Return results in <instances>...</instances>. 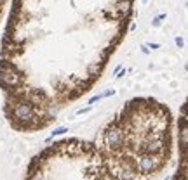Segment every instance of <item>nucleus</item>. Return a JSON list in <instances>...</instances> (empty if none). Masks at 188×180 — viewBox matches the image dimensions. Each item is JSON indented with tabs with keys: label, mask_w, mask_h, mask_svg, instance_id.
I'll return each mask as SVG.
<instances>
[{
	"label": "nucleus",
	"mask_w": 188,
	"mask_h": 180,
	"mask_svg": "<svg viewBox=\"0 0 188 180\" xmlns=\"http://www.w3.org/2000/svg\"><path fill=\"white\" fill-rule=\"evenodd\" d=\"M132 11L134 0H12L0 49L7 123L40 132L89 92Z\"/></svg>",
	"instance_id": "1"
},
{
	"label": "nucleus",
	"mask_w": 188,
	"mask_h": 180,
	"mask_svg": "<svg viewBox=\"0 0 188 180\" xmlns=\"http://www.w3.org/2000/svg\"><path fill=\"white\" fill-rule=\"evenodd\" d=\"M96 142L134 177L148 180L171 156L173 114L165 104L152 97H134L99 130Z\"/></svg>",
	"instance_id": "2"
},
{
	"label": "nucleus",
	"mask_w": 188,
	"mask_h": 180,
	"mask_svg": "<svg viewBox=\"0 0 188 180\" xmlns=\"http://www.w3.org/2000/svg\"><path fill=\"white\" fill-rule=\"evenodd\" d=\"M25 180H139L96 140L61 139L42 149Z\"/></svg>",
	"instance_id": "3"
},
{
	"label": "nucleus",
	"mask_w": 188,
	"mask_h": 180,
	"mask_svg": "<svg viewBox=\"0 0 188 180\" xmlns=\"http://www.w3.org/2000/svg\"><path fill=\"white\" fill-rule=\"evenodd\" d=\"M179 166L171 180H188V99L179 113Z\"/></svg>",
	"instance_id": "4"
},
{
	"label": "nucleus",
	"mask_w": 188,
	"mask_h": 180,
	"mask_svg": "<svg viewBox=\"0 0 188 180\" xmlns=\"http://www.w3.org/2000/svg\"><path fill=\"white\" fill-rule=\"evenodd\" d=\"M5 4H7V0H0V19H2V16H4V11H5Z\"/></svg>",
	"instance_id": "5"
}]
</instances>
